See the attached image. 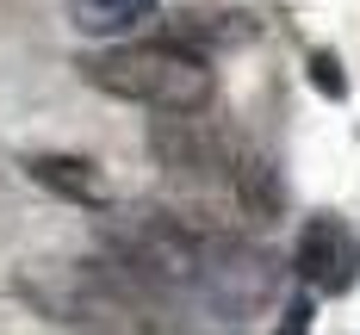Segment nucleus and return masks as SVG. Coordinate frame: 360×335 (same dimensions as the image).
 <instances>
[{
  "label": "nucleus",
  "instance_id": "423d86ee",
  "mask_svg": "<svg viewBox=\"0 0 360 335\" xmlns=\"http://www.w3.org/2000/svg\"><path fill=\"white\" fill-rule=\"evenodd\" d=\"M25 174H32L37 186H50V192L75 199V205H100V199H106L94 162H81V155H25Z\"/></svg>",
  "mask_w": 360,
  "mask_h": 335
},
{
  "label": "nucleus",
  "instance_id": "f03ea898",
  "mask_svg": "<svg viewBox=\"0 0 360 335\" xmlns=\"http://www.w3.org/2000/svg\"><path fill=\"white\" fill-rule=\"evenodd\" d=\"M81 74L100 93L149 112H205L217 93L212 63L186 44H112V50L81 56Z\"/></svg>",
  "mask_w": 360,
  "mask_h": 335
},
{
  "label": "nucleus",
  "instance_id": "0eeeda50",
  "mask_svg": "<svg viewBox=\"0 0 360 335\" xmlns=\"http://www.w3.org/2000/svg\"><path fill=\"white\" fill-rule=\"evenodd\" d=\"M155 19V0H69V25L87 37H124Z\"/></svg>",
  "mask_w": 360,
  "mask_h": 335
},
{
  "label": "nucleus",
  "instance_id": "39448f33",
  "mask_svg": "<svg viewBox=\"0 0 360 335\" xmlns=\"http://www.w3.org/2000/svg\"><path fill=\"white\" fill-rule=\"evenodd\" d=\"M230 192H236V205H243L255 223L274 218V211H280V199H286V192H280V174H274V162H267V155H255V149H236Z\"/></svg>",
  "mask_w": 360,
  "mask_h": 335
},
{
  "label": "nucleus",
  "instance_id": "f257e3e1",
  "mask_svg": "<svg viewBox=\"0 0 360 335\" xmlns=\"http://www.w3.org/2000/svg\"><path fill=\"white\" fill-rule=\"evenodd\" d=\"M112 261L143 280L162 304L193 298L212 317H249L274 298V261L255 255L249 242L224 236V230H199L168 211H137V218L106 223Z\"/></svg>",
  "mask_w": 360,
  "mask_h": 335
},
{
  "label": "nucleus",
  "instance_id": "1a4fd4ad",
  "mask_svg": "<svg viewBox=\"0 0 360 335\" xmlns=\"http://www.w3.org/2000/svg\"><path fill=\"white\" fill-rule=\"evenodd\" d=\"M280 335H311V304H304V298H292V304H286V323H280Z\"/></svg>",
  "mask_w": 360,
  "mask_h": 335
},
{
  "label": "nucleus",
  "instance_id": "6e6552de",
  "mask_svg": "<svg viewBox=\"0 0 360 335\" xmlns=\"http://www.w3.org/2000/svg\"><path fill=\"white\" fill-rule=\"evenodd\" d=\"M311 81H317V93H329V100H342V93H348V74H342V63H335L329 50L311 56Z\"/></svg>",
  "mask_w": 360,
  "mask_h": 335
},
{
  "label": "nucleus",
  "instance_id": "7ed1b4c3",
  "mask_svg": "<svg viewBox=\"0 0 360 335\" xmlns=\"http://www.w3.org/2000/svg\"><path fill=\"white\" fill-rule=\"evenodd\" d=\"M149 149L168 174H186V180H205V174L230 180V168H236V143L205 112H162V124L149 131Z\"/></svg>",
  "mask_w": 360,
  "mask_h": 335
},
{
  "label": "nucleus",
  "instance_id": "20e7f679",
  "mask_svg": "<svg viewBox=\"0 0 360 335\" xmlns=\"http://www.w3.org/2000/svg\"><path fill=\"white\" fill-rule=\"evenodd\" d=\"M292 267H298V280H304L311 292L342 298L360 280V236L342 218H329V211L323 218H304L298 249H292Z\"/></svg>",
  "mask_w": 360,
  "mask_h": 335
}]
</instances>
